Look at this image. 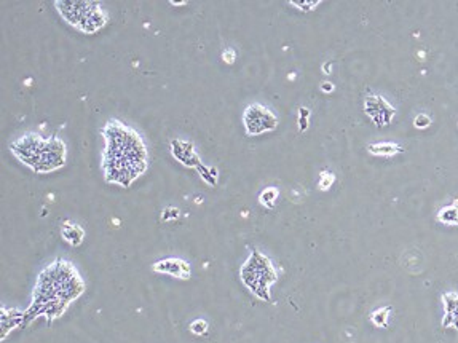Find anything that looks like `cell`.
<instances>
[{
  "label": "cell",
  "mask_w": 458,
  "mask_h": 343,
  "mask_svg": "<svg viewBox=\"0 0 458 343\" xmlns=\"http://www.w3.org/2000/svg\"><path fill=\"white\" fill-rule=\"evenodd\" d=\"M364 112L368 114L375 125L385 126L396 115V109H393L390 103L379 94H368L364 99Z\"/></svg>",
  "instance_id": "cell-7"
},
{
  "label": "cell",
  "mask_w": 458,
  "mask_h": 343,
  "mask_svg": "<svg viewBox=\"0 0 458 343\" xmlns=\"http://www.w3.org/2000/svg\"><path fill=\"white\" fill-rule=\"evenodd\" d=\"M321 90H322V91H326V93H331V91H334V85H332V83L325 82V83L321 85Z\"/></svg>",
  "instance_id": "cell-21"
},
{
  "label": "cell",
  "mask_w": 458,
  "mask_h": 343,
  "mask_svg": "<svg viewBox=\"0 0 458 343\" xmlns=\"http://www.w3.org/2000/svg\"><path fill=\"white\" fill-rule=\"evenodd\" d=\"M83 291V283L77 271L67 262L58 260L50 269L40 275L39 286L35 291L34 308L37 315L59 316L72 299Z\"/></svg>",
  "instance_id": "cell-2"
},
{
  "label": "cell",
  "mask_w": 458,
  "mask_h": 343,
  "mask_svg": "<svg viewBox=\"0 0 458 343\" xmlns=\"http://www.w3.org/2000/svg\"><path fill=\"white\" fill-rule=\"evenodd\" d=\"M336 181V176L332 173H321V181H320V189L321 190H327L332 185V182Z\"/></svg>",
  "instance_id": "cell-16"
},
{
  "label": "cell",
  "mask_w": 458,
  "mask_h": 343,
  "mask_svg": "<svg viewBox=\"0 0 458 343\" xmlns=\"http://www.w3.org/2000/svg\"><path fill=\"white\" fill-rule=\"evenodd\" d=\"M391 307H384L375 310V312L370 315V321L377 326V328H386L388 326V313H390Z\"/></svg>",
  "instance_id": "cell-13"
},
{
  "label": "cell",
  "mask_w": 458,
  "mask_h": 343,
  "mask_svg": "<svg viewBox=\"0 0 458 343\" xmlns=\"http://www.w3.org/2000/svg\"><path fill=\"white\" fill-rule=\"evenodd\" d=\"M414 125H416V128H418V130H425V128H428L431 125L430 115H427V114H418L416 117V120H414Z\"/></svg>",
  "instance_id": "cell-17"
},
{
  "label": "cell",
  "mask_w": 458,
  "mask_h": 343,
  "mask_svg": "<svg viewBox=\"0 0 458 343\" xmlns=\"http://www.w3.org/2000/svg\"><path fill=\"white\" fill-rule=\"evenodd\" d=\"M294 5V7H297L300 10H304V12H310V10H313L316 5H320V0H316V2H295V0H293V2H291Z\"/></svg>",
  "instance_id": "cell-18"
},
{
  "label": "cell",
  "mask_w": 458,
  "mask_h": 343,
  "mask_svg": "<svg viewBox=\"0 0 458 343\" xmlns=\"http://www.w3.org/2000/svg\"><path fill=\"white\" fill-rule=\"evenodd\" d=\"M190 332L195 335H204L208 332V323L204 319H195L190 324Z\"/></svg>",
  "instance_id": "cell-15"
},
{
  "label": "cell",
  "mask_w": 458,
  "mask_h": 343,
  "mask_svg": "<svg viewBox=\"0 0 458 343\" xmlns=\"http://www.w3.org/2000/svg\"><path fill=\"white\" fill-rule=\"evenodd\" d=\"M56 7L64 19L83 32H96L107 21L101 3L96 2H56Z\"/></svg>",
  "instance_id": "cell-5"
},
{
  "label": "cell",
  "mask_w": 458,
  "mask_h": 343,
  "mask_svg": "<svg viewBox=\"0 0 458 343\" xmlns=\"http://www.w3.org/2000/svg\"><path fill=\"white\" fill-rule=\"evenodd\" d=\"M325 72H326V74H329V72H331V64H326V66H325Z\"/></svg>",
  "instance_id": "cell-22"
},
{
  "label": "cell",
  "mask_w": 458,
  "mask_h": 343,
  "mask_svg": "<svg viewBox=\"0 0 458 343\" xmlns=\"http://www.w3.org/2000/svg\"><path fill=\"white\" fill-rule=\"evenodd\" d=\"M222 60H224L225 62H229V64L235 62V60H236L235 51H234V50H225V51L222 53Z\"/></svg>",
  "instance_id": "cell-19"
},
{
  "label": "cell",
  "mask_w": 458,
  "mask_h": 343,
  "mask_svg": "<svg viewBox=\"0 0 458 343\" xmlns=\"http://www.w3.org/2000/svg\"><path fill=\"white\" fill-rule=\"evenodd\" d=\"M10 147L21 162L28 163L32 169L39 173H48V171L61 168L64 157H66L64 144L55 137L45 141L39 136L29 135L15 141Z\"/></svg>",
  "instance_id": "cell-3"
},
{
  "label": "cell",
  "mask_w": 458,
  "mask_h": 343,
  "mask_svg": "<svg viewBox=\"0 0 458 343\" xmlns=\"http://www.w3.org/2000/svg\"><path fill=\"white\" fill-rule=\"evenodd\" d=\"M277 270L268 257L252 251L250 259L241 269V280L251 289V292L261 300H270V286L277 281Z\"/></svg>",
  "instance_id": "cell-4"
},
{
  "label": "cell",
  "mask_w": 458,
  "mask_h": 343,
  "mask_svg": "<svg viewBox=\"0 0 458 343\" xmlns=\"http://www.w3.org/2000/svg\"><path fill=\"white\" fill-rule=\"evenodd\" d=\"M444 319L443 328H455L458 331V294L447 292L443 296Z\"/></svg>",
  "instance_id": "cell-9"
},
{
  "label": "cell",
  "mask_w": 458,
  "mask_h": 343,
  "mask_svg": "<svg viewBox=\"0 0 458 343\" xmlns=\"http://www.w3.org/2000/svg\"><path fill=\"white\" fill-rule=\"evenodd\" d=\"M277 198H278V189H275V187H268V189H265L261 194V203L265 208L273 209Z\"/></svg>",
  "instance_id": "cell-14"
},
{
  "label": "cell",
  "mask_w": 458,
  "mask_h": 343,
  "mask_svg": "<svg viewBox=\"0 0 458 343\" xmlns=\"http://www.w3.org/2000/svg\"><path fill=\"white\" fill-rule=\"evenodd\" d=\"M177 214H179V211H177V209H174V208H168L161 217H163L165 221H170V219H176V217H177Z\"/></svg>",
  "instance_id": "cell-20"
},
{
  "label": "cell",
  "mask_w": 458,
  "mask_h": 343,
  "mask_svg": "<svg viewBox=\"0 0 458 343\" xmlns=\"http://www.w3.org/2000/svg\"><path fill=\"white\" fill-rule=\"evenodd\" d=\"M438 221L443 224L458 225V200H455L452 205L444 206L438 212Z\"/></svg>",
  "instance_id": "cell-12"
},
{
  "label": "cell",
  "mask_w": 458,
  "mask_h": 343,
  "mask_svg": "<svg viewBox=\"0 0 458 343\" xmlns=\"http://www.w3.org/2000/svg\"><path fill=\"white\" fill-rule=\"evenodd\" d=\"M243 123L247 135H262L273 131L278 126V119L270 109L262 104H251L246 107L243 114Z\"/></svg>",
  "instance_id": "cell-6"
},
{
  "label": "cell",
  "mask_w": 458,
  "mask_h": 343,
  "mask_svg": "<svg viewBox=\"0 0 458 343\" xmlns=\"http://www.w3.org/2000/svg\"><path fill=\"white\" fill-rule=\"evenodd\" d=\"M107 149L104 153V171L107 181L129 185L145 169V149L136 131L118 122H111L104 128Z\"/></svg>",
  "instance_id": "cell-1"
},
{
  "label": "cell",
  "mask_w": 458,
  "mask_h": 343,
  "mask_svg": "<svg viewBox=\"0 0 458 343\" xmlns=\"http://www.w3.org/2000/svg\"><path fill=\"white\" fill-rule=\"evenodd\" d=\"M152 269L158 273H166V275L181 278V280H188L190 278V265L181 259L160 260L157 264H154Z\"/></svg>",
  "instance_id": "cell-8"
},
{
  "label": "cell",
  "mask_w": 458,
  "mask_h": 343,
  "mask_svg": "<svg viewBox=\"0 0 458 343\" xmlns=\"http://www.w3.org/2000/svg\"><path fill=\"white\" fill-rule=\"evenodd\" d=\"M61 233H63L64 240H66L67 243H71L72 246H79L80 243H82L83 237H85L83 228L79 227L77 224H72L71 221H66L63 224Z\"/></svg>",
  "instance_id": "cell-10"
},
{
  "label": "cell",
  "mask_w": 458,
  "mask_h": 343,
  "mask_svg": "<svg viewBox=\"0 0 458 343\" xmlns=\"http://www.w3.org/2000/svg\"><path fill=\"white\" fill-rule=\"evenodd\" d=\"M368 150L373 155H379V157H393V155L402 152V149L398 144L386 142V144H370Z\"/></svg>",
  "instance_id": "cell-11"
}]
</instances>
